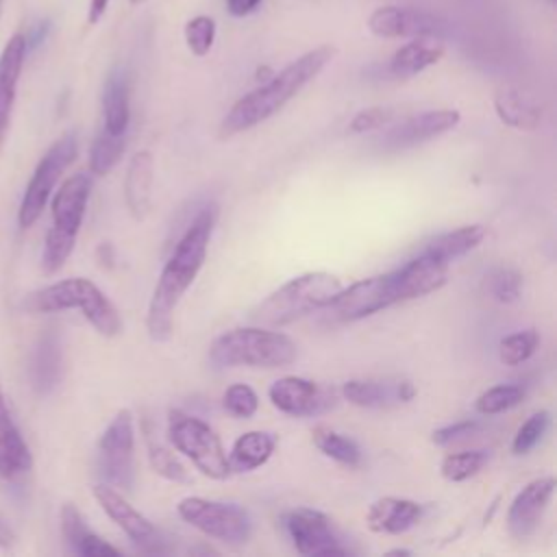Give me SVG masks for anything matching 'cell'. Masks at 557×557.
<instances>
[{"label":"cell","mask_w":557,"mask_h":557,"mask_svg":"<svg viewBox=\"0 0 557 557\" xmlns=\"http://www.w3.org/2000/svg\"><path fill=\"white\" fill-rule=\"evenodd\" d=\"M335 57V48L324 44L307 50L296 61L272 74L265 83L235 100L228 113L220 122V137H233L276 115L292 98H296L305 85H309Z\"/></svg>","instance_id":"2"},{"label":"cell","mask_w":557,"mask_h":557,"mask_svg":"<svg viewBox=\"0 0 557 557\" xmlns=\"http://www.w3.org/2000/svg\"><path fill=\"white\" fill-rule=\"evenodd\" d=\"M311 442L322 455H326L329 459H333L342 466L357 468L361 463V448L357 446V442L331 426L318 424L311 431Z\"/></svg>","instance_id":"31"},{"label":"cell","mask_w":557,"mask_h":557,"mask_svg":"<svg viewBox=\"0 0 557 557\" xmlns=\"http://www.w3.org/2000/svg\"><path fill=\"white\" fill-rule=\"evenodd\" d=\"M15 542V533L11 524L0 516V546H11Z\"/></svg>","instance_id":"45"},{"label":"cell","mask_w":557,"mask_h":557,"mask_svg":"<svg viewBox=\"0 0 557 557\" xmlns=\"http://www.w3.org/2000/svg\"><path fill=\"white\" fill-rule=\"evenodd\" d=\"M131 85L124 67H113L102 89V128L126 135L131 122Z\"/></svg>","instance_id":"24"},{"label":"cell","mask_w":557,"mask_h":557,"mask_svg":"<svg viewBox=\"0 0 557 557\" xmlns=\"http://www.w3.org/2000/svg\"><path fill=\"white\" fill-rule=\"evenodd\" d=\"M494 111L505 126L533 131L542 122V109L513 87H503L494 96Z\"/></svg>","instance_id":"28"},{"label":"cell","mask_w":557,"mask_h":557,"mask_svg":"<svg viewBox=\"0 0 557 557\" xmlns=\"http://www.w3.org/2000/svg\"><path fill=\"white\" fill-rule=\"evenodd\" d=\"M176 511L189 527L228 546H242L252 535L250 513L235 503L185 496L178 500Z\"/></svg>","instance_id":"8"},{"label":"cell","mask_w":557,"mask_h":557,"mask_svg":"<svg viewBox=\"0 0 557 557\" xmlns=\"http://www.w3.org/2000/svg\"><path fill=\"white\" fill-rule=\"evenodd\" d=\"M91 191V176L87 172H76L67 176L52 196V226L46 233L41 250V270L46 274L59 272L70 259L76 235L81 231L87 202Z\"/></svg>","instance_id":"6"},{"label":"cell","mask_w":557,"mask_h":557,"mask_svg":"<svg viewBox=\"0 0 557 557\" xmlns=\"http://www.w3.org/2000/svg\"><path fill=\"white\" fill-rule=\"evenodd\" d=\"M168 440L176 453H181L196 466L200 474L215 481H222L231 474L226 450L218 433L205 420L183 409H170Z\"/></svg>","instance_id":"7"},{"label":"cell","mask_w":557,"mask_h":557,"mask_svg":"<svg viewBox=\"0 0 557 557\" xmlns=\"http://www.w3.org/2000/svg\"><path fill=\"white\" fill-rule=\"evenodd\" d=\"M298 355L296 342L265 326H237L220 333L209 346V359L220 368H283Z\"/></svg>","instance_id":"4"},{"label":"cell","mask_w":557,"mask_h":557,"mask_svg":"<svg viewBox=\"0 0 557 557\" xmlns=\"http://www.w3.org/2000/svg\"><path fill=\"white\" fill-rule=\"evenodd\" d=\"M215 222H218V205L215 202L202 205L185 226L178 242L174 244L165 265L161 268V274L157 278V285L148 302L146 331L150 339L154 342L170 339L174 331V311L205 265Z\"/></svg>","instance_id":"1"},{"label":"cell","mask_w":557,"mask_h":557,"mask_svg":"<svg viewBox=\"0 0 557 557\" xmlns=\"http://www.w3.org/2000/svg\"><path fill=\"white\" fill-rule=\"evenodd\" d=\"M131 2H133V4H139V2H144V0H131Z\"/></svg>","instance_id":"47"},{"label":"cell","mask_w":557,"mask_h":557,"mask_svg":"<svg viewBox=\"0 0 557 557\" xmlns=\"http://www.w3.org/2000/svg\"><path fill=\"white\" fill-rule=\"evenodd\" d=\"M424 513V507L418 500L400 496L376 498L366 511V524L374 533L400 535L416 527Z\"/></svg>","instance_id":"19"},{"label":"cell","mask_w":557,"mask_h":557,"mask_svg":"<svg viewBox=\"0 0 557 557\" xmlns=\"http://www.w3.org/2000/svg\"><path fill=\"white\" fill-rule=\"evenodd\" d=\"M94 498L102 507V511L128 535V540L139 546L144 553H161L163 550V540L157 527L139 511L135 509L122 492L115 487L100 483L94 487Z\"/></svg>","instance_id":"16"},{"label":"cell","mask_w":557,"mask_h":557,"mask_svg":"<svg viewBox=\"0 0 557 557\" xmlns=\"http://www.w3.org/2000/svg\"><path fill=\"white\" fill-rule=\"evenodd\" d=\"M154 183V157L150 150H139L131 157L124 176V200L126 209L135 220H144L152 202Z\"/></svg>","instance_id":"21"},{"label":"cell","mask_w":557,"mask_h":557,"mask_svg":"<svg viewBox=\"0 0 557 557\" xmlns=\"http://www.w3.org/2000/svg\"><path fill=\"white\" fill-rule=\"evenodd\" d=\"M540 346V333L535 329H522L500 339L498 359L505 366H520L533 357Z\"/></svg>","instance_id":"34"},{"label":"cell","mask_w":557,"mask_h":557,"mask_svg":"<svg viewBox=\"0 0 557 557\" xmlns=\"http://www.w3.org/2000/svg\"><path fill=\"white\" fill-rule=\"evenodd\" d=\"M215 41V20L211 15H196L185 24V44L191 54L205 57Z\"/></svg>","instance_id":"39"},{"label":"cell","mask_w":557,"mask_h":557,"mask_svg":"<svg viewBox=\"0 0 557 557\" xmlns=\"http://www.w3.org/2000/svg\"><path fill=\"white\" fill-rule=\"evenodd\" d=\"M24 307L33 313H54L78 309L83 318L104 337L122 333V315L107 294L89 278L74 276L46 285L26 296Z\"/></svg>","instance_id":"3"},{"label":"cell","mask_w":557,"mask_h":557,"mask_svg":"<svg viewBox=\"0 0 557 557\" xmlns=\"http://www.w3.org/2000/svg\"><path fill=\"white\" fill-rule=\"evenodd\" d=\"M483 237H485L483 224H466V226H459L455 231L433 237L429 244H424L422 252H426L435 259H442L446 263H453L455 259L474 250L483 242Z\"/></svg>","instance_id":"29"},{"label":"cell","mask_w":557,"mask_h":557,"mask_svg":"<svg viewBox=\"0 0 557 557\" xmlns=\"http://www.w3.org/2000/svg\"><path fill=\"white\" fill-rule=\"evenodd\" d=\"M387 555H409V550H405V548H394V550H389Z\"/></svg>","instance_id":"46"},{"label":"cell","mask_w":557,"mask_h":557,"mask_svg":"<svg viewBox=\"0 0 557 557\" xmlns=\"http://www.w3.org/2000/svg\"><path fill=\"white\" fill-rule=\"evenodd\" d=\"M61 372H63L61 339L54 331H48L37 339V344L30 352L28 376H30L33 389L41 396L50 394L59 385Z\"/></svg>","instance_id":"22"},{"label":"cell","mask_w":557,"mask_h":557,"mask_svg":"<svg viewBox=\"0 0 557 557\" xmlns=\"http://www.w3.org/2000/svg\"><path fill=\"white\" fill-rule=\"evenodd\" d=\"M368 28L376 37L400 39V37H431L442 39L450 33L448 20L437 13L416 7H379L368 17Z\"/></svg>","instance_id":"12"},{"label":"cell","mask_w":557,"mask_h":557,"mask_svg":"<svg viewBox=\"0 0 557 557\" xmlns=\"http://www.w3.org/2000/svg\"><path fill=\"white\" fill-rule=\"evenodd\" d=\"M270 403L285 416L313 418L333 407V389L305 376H281L268 387Z\"/></svg>","instance_id":"15"},{"label":"cell","mask_w":557,"mask_h":557,"mask_svg":"<svg viewBox=\"0 0 557 557\" xmlns=\"http://www.w3.org/2000/svg\"><path fill=\"white\" fill-rule=\"evenodd\" d=\"M442 57H444V46L440 44V39L416 37L392 54L387 63V74L394 78H411L424 72L426 67L435 65Z\"/></svg>","instance_id":"26"},{"label":"cell","mask_w":557,"mask_h":557,"mask_svg":"<svg viewBox=\"0 0 557 557\" xmlns=\"http://www.w3.org/2000/svg\"><path fill=\"white\" fill-rule=\"evenodd\" d=\"M126 150V135H113L100 128L89 148V172L96 176L109 174Z\"/></svg>","instance_id":"32"},{"label":"cell","mask_w":557,"mask_h":557,"mask_svg":"<svg viewBox=\"0 0 557 557\" xmlns=\"http://www.w3.org/2000/svg\"><path fill=\"white\" fill-rule=\"evenodd\" d=\"M276 450V435L270 431H246L242 433L233 446L228 457L231 472H252L268 463V459Z\"/></svg>","instance_id":"27"},{"label":"cell","mask_w":557,"mask_h":557,"mask_svg":"<svg viewBox=\"0 0 557 557\" xmlns=\"http://www.w3.org/2000/svg\"><path fill=\"white\" fill-rule=\"evenodd\" d=\"M550 2H557V0H550Z\"/></svg>","instance_id":"48"},{"label":"cell","mask_w":557,"mask_h":557,"mask_svg":"<svg viewBox=\"0 0 557 557\" xmlns=\"http://www.w3.org/2000/svg\"><path fill=\"white\" fill-rule=\"evenodd\" d=\"M144 442H146V450H148V461L152 466V470L157 474H161L163 479L168 481H174V483H189L191 476L189 472L185 470V466L176 459V455L163 444V440L154 433L150 420H144Z\"/></svg>","instance_id":"30"},{"label":"cell","mask_w":557,"mask_h":557,"mask_svg":"<svg viewBox=\"0 0 557 557\" xmlns=\"http://www.w3.org/2000/svg\"><path fill=\"white\" fill-rule=\"evenodd\" d=\"M342 396L355 407L389 409L416 398V385L409 379H348Z\"/></svg>","instance_id":"18"},{"label":"cell","mask_w":557,"mask_h":557,"mask_svg":"<svg viewBox=\"0 0 557 557\" xmlns=\"http://www.w3.org/2000/svg\"><path fill=\"white\" fill-rule=\"evenodd\" d=\"M342 287L335 274L320 270L302 272L265 296L252 311V320L268 326L292 324L318 309L331 307Z\"/></svg>","instance_id":"5"},{"label":"cell","mask_w":557,"mask_h":557,"mask_svg":"<svg viewBox=\"0 0 557 557\" xmlns=\"http://www.w3.org/2000/svg\"><path fill=\"white\" fill-rule=\"evenodd\" d=\"M524 398V387L518 383H500L481 392L474 400V409L481 416H496L513 409Z\"/></svg>","instance_id":"33"},{"label":"cell","mask_w":557,"mask_h":557,"mask_svg":"<svg viewBox=\"0 0 557 557\" xmlns=\"http://www.w3.org/2000/svg\"><path fill=\"white\" fill-rule=\"evenodd\" d=\"M555 476H540L529 481L511 500L507 511V527L516 540H527L540 527L548 503L555 494Z\"/></svg>","instance_id":"17"},{"label":"cell","mask_w":557,"mask_h":557,"mask_svg":"<svg viewBox=\"0 0 557 557\" xmlns=\"http://www.w3.org/2000/svg\"><path fill=\"white\" fill-rule=\"evenodd\" d=\"M487 461L485 450H459V453H448L444 455L440 463V472L446 481L450 483H461L474 476Z\"/></svg>","instance_id":"35"},{"label":"cell","mask_w":557,"mask_h":557,"mask_svg":"<svg viewBox=\"0 0 557 557\" xmlns=\"http://www.w3.org/2000/svg\"><path fill=\"white\" fill-rule=\"evenodd\" d=\"M33 468V455L15 426L0 387V476L15 479Z\"/></svg>","instance_id":"23"},{"label":"cell","mask_w":557,"mask_h":557,"mask_svg":"<svg viewBox=\"0 0 557 557\" xmlns=\"http://www.w3.org/2000/svg\"><path fill=\"white\" fill-rule=\"evenodd\" d=\"M98 472L122 492L135 483V422L128 409H120L98 440Z\"/></svg>","instance_id":"11"},{"label":"cell","mask_w":557,"mask_h":557,"mask_svg":"<svg viewBox=\"0 0 557 557\" xmlns=\"http://www.w3.org/2000/svg\"><path fill=\"white\" fill-rule=\"evenodd\" d=\"M76 154H78V139L72 131L63 133L44 152V157L39 159V163L24 189V196H22V202L17 209V222L22 228H28L39 220L61 174L74 163Z\"/></svg>","instance_id":"9"},{"label":"cell","mask_w":557,"mask_h":557,"mask_svg":"<svg viewBox=\"0 0 557 557\" xmlns=\"http://www.w3.org/2000/svg\"><path fill=\"white\" fill-rule=\"evenodd\" d=\"M222 407L233 418H252L259 409L257 392L246 383H233L222 394Z\"/></svg>","instance_id":"38"},{"label":"cell","mask_w":557,"mask_h":557,"mask_svg":"<svg viewBox=\"0 0 557 557\" xmlns=\"http://www.w3.org/2000/svg\"><path fill=\"white\" fill-rule=\"evenodd\" d=\"M398 302H407V292L400 272L392 270L342 287L335 300L331 302V309L339 320L355 322Z\"/></svg>","instance_id":"10"},{"label":"cell","mask_w":557,"mask_h":557,"mask_svg":"<svg viewBox=\"0 0 557 557\" xmlns=\"http://www.w3.org/2000/svg\"><path fill=\"white\" fill-rule=\"evenodd\" d=\"M394 111L389 107H368V109H361L352 115L350 124H348V131L350 133H368V131H376L381 126H385L389 120H392Z\"/></svg>","instance_id":"40"},{"label":"cell","mask_w":557,"mask_h":557,"mask_svg":"<svg viewBox=\"0 0 557 557\" xmlns=\"http://www.w3.org/2000/svg\"><path fill=\"white\" fill-rule=\"evenodd\" d=\"M0 2H2V0H0Z\"/></svg>","instance_id":"49"},{"label":"cell","mask_w":557,"mask_h":557,"mask_svg":"<svg viewBox=\"0 0 557 557\" xmlns=\"http://www.w3.org/2000/svg\"><path fill=\"white\" fill-rule=\"evenodd\" d=\"M485 285H487V294L500 302V305H511L520 298L522 292V274L513 268H494L487 276H485Z\"/></svg>","instance_id":"36"},{"label":"cell","mask_w":557,"mask_h":557,"mask_svg":"<svg viewBox=\"0 0 557 557\" xmlns=\"http://www.w3.org/2000/svg\"><path fill=\"white\" fill-rule=\"evenodd\" d=\"M548 426H550V413L546 409L531 413L513 435V442H511L513 455H527L529 450H533L540 444V440L546 435Z\"/></svg>","instance_id":"37"},{"label":"cell","mask_w":557,"mask_h":557,"mask_svg":"<svg viewBox=\"0 0 557 557\" xmlns=\"http://www.w3.org/2000/svg\"><path fill=\"white\" fill-rule=\"evenodd\" d=\"M479 429V420L470 418V420H457L453 424H446V426H440L431 433V442L437 444V446H446V444H453L457 440H463L468 435H472L474 431Z\"/></svg>","instance_id":"41"},{"label":"cell","mask_w":557,"mask_h":557,"mask_svg":"<svg viewBox=\"0 0 557 557\" xmlns=\"http://www.w3.org/2000/svg\"><path fill=\"white\" fill-rule=\"evenodd\" d=\"M461 122V113L457 109H431L416 115H409L387 128L376 146L383 152H398L405 148H413L418 144L431 141L448 131H453Z\"/></svg>","instance_id":"14"},{"label":"cell","mask_w":557,"mask_h":557,"mask_svg":"<svg viewBox=\"0 0 557 557\" xmlns=\"http://www.w3.org/2000/svg\"><path fill=\"white\" fill-rule=\"evenodd\" d=\"M259 4H261V0H226V9L235 17H244V15L252 13Z\"/></svg>","instance_id":"43"},{"label":"cell","mask_w":557,"mask_h":557,"mask_svg":"<svg viewBox=\"0 0 557 557\" xmlns=\"http://www.w3.org/2000/svg\"><path fill=\"white\" fill-rule=\"evenodd\" d=\"M283 527L300 555L331 557L348 555L326 513L311 507H296L283 516Z\"/></svg>","instance_id":"13"},{"label":"cell","mask_w":557,"mask_h":557,"mask_svg":"<svg viewBox=\"0 0 557 557\" xmlns=\"http://www.w3.org/2000/svg\"><path fill=\"white\" fill-rule=\"evenodd\" d=\"M61 533L67 542V546L85 557H104V555H120L122 550L113 544L104 542L98 533L89 529L83 513L72 505L65 503L61 507Z\"/></svg>","instance_id":"25"},{"label":"cell","mask_w":557,"mask_h":557,"mask_svg":"<svg viewBox=\"0 0 557 557\" xmlns=\"http://www.w3.org/2000/svg\"><path fill=\"white\" fill-rule=\"evenodd\" d=\"M24 59H26V39L22 33H15L0 52V152L9 133Z\"/></svg>","instance_id":"20"},{"label":"cell","mask_w":557,"mask_h":557,"mask_svg":"<svg viewBox=\"0 0 557 557\" xmlns=\"http://www.w3.org/2000/svg\"><path fill=\"white\" fill-rule=\"evenodd\" d=\"M107 7H109V0H91V2H89L87 22H89V24H96V22H98V20L104 15Z\"/></svg>","instance_id":"44"},{"label":"cell","mask_w":557,"mask_h":557,"mask_svg":"<svg viewBox=\"0 0 557 557\" xmlns=\"http://www.w3.org/2000/svg\"><path fill=\"white\" fill-rule=\"evenodd\" d=\"M48 30H50V22H48V20L37 22V24L30 28V33L24 35V39H26V52H28L30 48H37V46L46 39Z\"/></svg>","instance_id":"42"}]
</instances>
